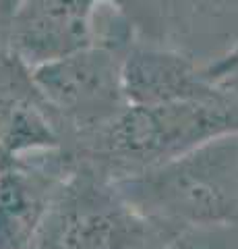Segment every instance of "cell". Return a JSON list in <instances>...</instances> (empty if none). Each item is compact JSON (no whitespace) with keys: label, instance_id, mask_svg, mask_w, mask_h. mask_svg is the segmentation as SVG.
<instances>
[{"label":"cell","instance_id":"obj_1","mask_svg":"<svg viewBox=\"0 0 238 249\" xmlns=\"http://www.w3.org/2000/svg\"><path fill=\"white\" fill-rule=\"evenodd\" d=\"M112 183L187 249H226V239L238 241V133Z\"/></svg>","mask_w":238,"mask_h":249},{"label":"cell","instance_id":"obj_2","mask_svg":"<svg viewBox=\"0 0 238 249\" xmlns=\"http://www.w3.org/2000/svg\"><path fill=\"white\" fill-rule=\"evenodd\" d=\"M238 133V93L127 106L116 119L63 145L110 181L133 177L211 139Z\"/></svg>","mask_w":238,"mask_h":249},{"label":"cell","instance_id":"obj_3","mask_svg":"<svg viewBox=\"0 0 238 249\" xmlns=\"http://www.w3.org/2000/svg\"><path fill=\"white\" fill-rule=\"evenodd\" d=\"M32 249H182V245L170 231L128 206L110 178L77 160Z\"/></svg>","mask_w":238,"mask_h":249},{"label":"cell","instance_id":"obj_4","mask_svg":"<svg viewBox=\"0 0 238 249\" xmlns=\"http://www.w3.org/2000/svg\"><path fill=\"white\" fill-rule=\"evenodd\" d=\"M125 52L116 44L94 42L32 67V81L56 124L60 145L104 127L128 106L122 88Z\"/></svg>","mask_w":238,"mask_h":249},{"label":"cell","instance_id":"obj_5","mask_svg":"<svg viewBox=\"0 0 238 249\" xmlns=\"http://www.w3.org/2000/svg\"><path fill=\"white\" fill-rule=\"evenodd\" d=\"M75 164L58 145L13 156L0 166V249H32Z\"/></svg>","mask_w":238,"mask_h":249},{"label":"cell","instance_id":"obj_6","mask_svg":"<svg viewBox=\"0 0 238 249\" xmlns=\"http://www.w3.org/2000/svg\"><path fill=\"white\" fill-rule=\"evenodd\" d=\"M104 0H21L0 27L11 50L32 69L95 42L94 13Z\"/></svg>","mask_w":238,"mask_h":249},{"label":"cell","instance_id":"obj_7","mask_svg":"<svg viewBox=\"0 0 238 249\" xmlns=\"http://www.w3.org/2000/svg\"><path fill=\"white\" fill-rule=\"evenodd\" d=\"M122 88L128 106H156L211 96L218 88L203 75V62L174 46L133 42L122 58Z\"/></svg>","mask_w":238,"mask_h":249},{"label":"cell","instance_id":"obj_8","mask_svg":"<svg viewBox=\"0 0 238 249\" xmlns=\"http://www.w3.org/2000/svg\"><path fill=\"white\" fill-rule=\"evenodd\" d=\"M21 0H0V27H4L9 19L15 15V11L19 9Z\"/></svg>","mask_w":238,"mask_h":249}]
</instances>
